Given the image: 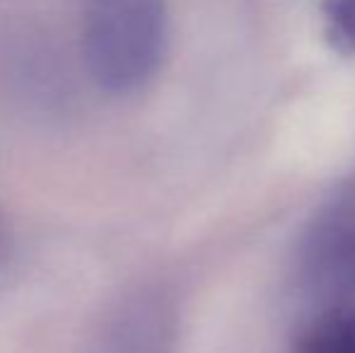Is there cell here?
<instances>
[{"instance_id": "cell-1", "label": "cell", "mask_w": 355, "mask_h": 353, "mask_svg": "<svg viewBox=\"0 0 355 353\" xmlns=\"http://www.w3.org/2000/svg\"><path fill=\"white\" fill-rule=\"evenodd\" d=\"M164 0H85L83 58L104 92L128 94L148 85L167 51Z\"/></svg>"}, {"instance_id": "cell-2", "label": "cell", "mask_w": 355, "mask_h": 353, "mask_svg": "<svg viewBox=\"0 0 355 353\" xmlns=\"http://www.w3.org/2000/svg\"><path fill=\"white\" fill-rule=\"evenodd\" d=\"M304 273L329 305H355V184L324 203L302 250Z\"/></svg>"}, {"instance_id": "cell-3", "label": "cell", "mask_w": 355, "mask_h": 353, "mask_svg": "<svg viewBox=\"0 0 355 353\" xmlns=\"http://www.w3.org/2000/svg\"><path fill=\"white\" fill-rule=\"evenodd\" d=\"M177 315L162 295L138 291L121 298L99 320L92 353H174Z\"/></svg>"}, {"instance_id": "cell-4", "label": "cell", "mask_w": 355, "mask_h": 353, "mask_svg": "<svg viewBox=\"0 0 355 353\" xmlns=\"http://www.w3.org/2000/svg\"><path fill=\"white\" fill-rule=\"evenodd\" d=\"M293 353H355V305H329L300 332Z\"/></svg>"}, {"instance_id": "cell-5", "label": "cell", "mask_w": 355, "mask_h": 353, "mask_svg": "<svg viewBox=\"0 0 355 353\" xmlns=\"http://www.w3.org/2000/svg\"><path fill=\"white\" fill-rule=\"evenodd\" d=\"M322 22L329 46L355 58V0H322Z\"/></svg>"}]
</instances>
